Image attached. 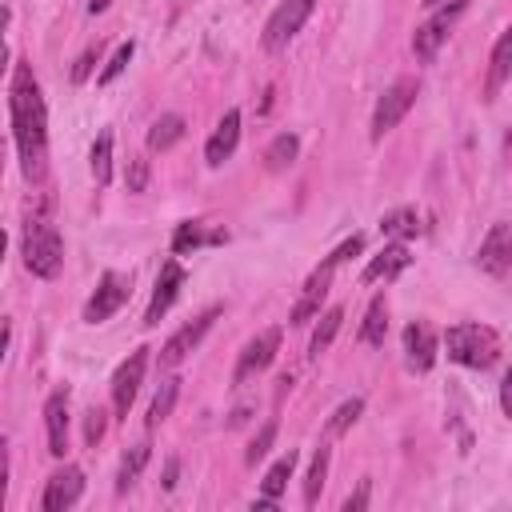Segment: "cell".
<instances>
[{"instance_id": "7402d4cb", "label": "cell", "mask_w": 512, "mask_h": 512, "mask_svg": "<svg viewBox=\"0 0 512 512\" xmlns=\"http://www.w3.org/2000/svg\"><path fill=\"white\" fill-rule=\"evenodd\" d=\"M384 332H388V300L372 296V304L364 312V324H360V340L364 344H384Z\"/></svg>"}, {"instance_id": "52a82bcc", "label": "cell", "mask_w": 512, "mask_h": 512, "mask_svg": "<svg viewBox=\"0 0 512 512\" xmlns=\"http://www.w3.org/2000/svg\"><path fill=\"white\" fill-rule=\"evenodd\" d=\"M128 284H132V280H128L124 272H104V276H100V288H96L92 300L84 304V320H88V324H104V320L128 300Z\"/></svg>"}, {"instance_id": "4316f807", "label": "cell", "mask_w": 512, "mask_h": 512, "mask_svg": "<svg viewBox=\"0 0 512 512\" xmlns=\"http://www.w3.org/2000/svg\"><path fill=\"white\" fill-rule=\"evenodd\" d=\"M292 468H296V452H288V456H280L272 468H268V476H264V484H260V492H264V500H280V492H284V484H288V476H292Z\"/></svg>"}, {"instance_id": "d590c367", "label": "cell", "mask_w": 512, "mask_h": 512, "mask_svg": "<svg viewBox=\"0 0 512 512\" xmlns=\"http://www.w3.org/2000/svg\"><path fill=\"white\" fill-rule=\"evenodd\" d=\"M360 248H364V236H352V240H344L336 252H328V260H324V264H332V268H336V264H344L348 256H356Z\"/></svg>"}, {"instance_id": "4dcf8cb0", "label": "cell", "mask_w": 512, "mask_h": 512, "mask_svg": "<svg viewBox=\"0 0 512 512\" xmlns=\"http://www.w3.org/2000/svg\"><path fill=\"white\" fill-rule=\"evenodd\" d=\"M132 52H136V44H132V40H128V44H120V48L112 52V60L104 64V72H100V84H112V80H116V76H120V72L128 68V60H132Z\"/></svg>"}, {"instance_id": "74e56055", "label": "cell", "mask_w": 512, "mask_h": 512, "mask_svg": "<svg viewBox=\"0 0 512 512\" xmlns=\"http://www.w3.org/2000/svg\"><path fill=\"white\" fill-rule=\"evenodd\" d=\"M368 492H372V480H360V488H356V492L344 500V512H360V508L368 504Z\"/></svg>"}, {"instance_id": "f35d334b", "label": "cell", "mask_w": 512, "mask_h": 512, "mask_svg": "<svg viewBox=\"0 0 512 512\" xmlns=\"http://www.w3.org/2000/svg\"><path fill=\"white\" fill-rule=\"evenodd\" d=\"M500 408H504V416L512 420V368H508V376H504V384H500Z\"/></svg>"}, {"instance_id": "4fadbf2b", "label": "cell", "mask_w": 512, "mask_h": 512, "mask_svg": "<svg viewBox=\"0 0 512 512\" xmlns=\"http://www.w3.org/2000/svg\"><path fill=\"white\" fill-rule=\"evenodd\" d=\"M404 352H408V368L412 372H428L436 360V332L428 320H412L404 328Z\"/></svg>"}, {"instance_id": "7bdbcfd3", "label": "cell", "mask_w": 512, "mask_h": 512, "mask_svg": "<svg viewBox=\"0 0 512 512\" xmlns=\"http://www.w3.org/2000/svg\"><path fill=\"white\" fill-rule=\"evenodd\" d=\"M424 4H428V8H436V4H444V0H424Z\"/></svg>"}, {"instance_id": "b9f144b4", "label": "cell", "mask_w": 512, "mask_h": 512, "mask_svg": "<svg viewBox=\"0 0 512 512\" xmlns=\"http://www.w3.org/2000/svg\"><path fill=\"white\" fill-rule=\"evenodd\" d=\"M504 156L512 160V128H508V136H504Z\"/></svg>"}, {"instance_id": "277c9868", "label": "cell", "mask_w": 512, "mask_h": 512, "mask_svg": "<svg viewBox=\"0 0 512 512\" xmlns=\"http://www.w3.org/2000/svg\"><path fill=\"white\" fill-rule=\"evenodd\" d=\"M416 92H420V84L412 76H400L392 88H384V96L376 100V112H372V140H384L408 116V108L416 104Z\"/></svg>"}, {"instance_id": "d4e9b609", "label": "cell", "mask_w": 512, "mask_h": 512, "mask_svg": "<svg viewBox=\"0 0 512 512\" xmlns=\"http://www.w3.org/2000/svg\"><path fill=\"white\" fill-rule=\"evenodd\" d=\"M340 320H344V308H328L324 316H320V324H316V332H312V340H308V356L316 360L320 352H328V344L336 340V332H340Z\"/></svg>"}, {"instance_id": "2e32d148", "label": "cell", "mask_w": 512, "mask_h": 512, "mask_svg": "<svg viewBox=\"0 0 512 512\" xmlns=\"http://www.w3.org/2000/svg\"><path fill=\"white\" fill-rule=\"evenodd\" d=\"M328 280H332V264H320V268L308 276L304 296L296 300V308H292L288 324H308V320L320 312V304H324V296H328Z\"/></svg>"}, {"instance_id": "ac0fdd59", "label": "cell", "mask_w": 512, "mask_h": 512, "mask_svg": "<svg viewBox=\"0 0 512 512\" xmlns=\"http://www.w3.org/2000/svg\"><path fill=\"white\" fill-rule=\"evenodd\" d=\"M236 140H240V112H236V108H228V112L220 116L216 132L208 136V148H204L208 164H212V168H216V164H224V160L236 152Z\"/></svg>"}, {"instance_id": "1f68e13d", "label": "cell", "mask_w": 512, "mask_h": 512, "mask_svg": "<svg viewBox=\"0 0 512 512\" xmlns=\"http://www.w3.org/2000/svg\"><path fill=\"white\" fill-rule=\"evenodd\" d=\"M360 408H364V400H356V396H352V400H344V404H340V408L332 412V420H328V432L336 436V432H344L348 424H356V416H360Z\"/></svg>"}, {"instance_id": "8992f818", "label": "cell", "mask_w": 512, "mask_h": 512, "mask_svg": "<svg viewBox=\"0 0 512 512\" xmlns=\"http://www.w3.org/2000/svg\"><path fill=\"white\" fill-rule=\"evenodd\" d=\"M276 348H280V328H264V332H256V336L244 344V352H240V360H236L232 380H236V384H248L256 372H264V368L272 364Z\"/></svg>"}, {"instance_id": "3957f363", "label": "cell", "mask_w": 512, "mask_h": 512, "mask_svg": "<svg viewBox=\"0 0 512 512\" xmlns=\"http://www.w3.org/2000/svg\"><path fill=\"white\" fill-rule=\"evenodd\" d=\"M444 344H448V360L464 368H492L500 356V336L488 324H452Z\"/></svg>"}, {"instance_id": "83f0119b", "label": "cell", "mask_w": 512, "mask_h": 512, "mask_svg": "<svg viewBox=\"0 0 512 512\" xmlns=\"http://www.w3.org/2000/svg\"><path fill=\"white\" fill-rule=\"evenodd\" d=\"M92 176L100 188L112 180V132H100L92 144Z\"/></svg>"}, {"instance_id": "9a60e30c", "label": "cell", "mask_w": 512, "mask_h": 512, "mask_svg": "<svg viewBox=\"0 0 512 512\" xmlns=\"http://www.w3.org/2000/svg\"><path fill=\"white\" fill-rule=\"evenodd\" d=\"M44 428H48V452L64 456L68 452V388H56L44 404Z\"/></svg>"}, {"instance_id": "484cf974", "label": "cell", "mask_w": 512, "mask_h": 512, "mask_svg": "<svg viewBox=\"0 0 512 512\" xmlns=\"http://www.w3.org/2000/svg\"><path fill=\"white\" fill-rule=\"evenodd\" d=\"M176 396H180V380H176V376L160 380V392L152 396V408H148V428H156V424H164V420L172 416V404H176Z\"/></svg>"}, {"instance_id": "44dd1931", "label": "cell", "mask_w": 512, "mask_h": 512, "mask_svg": "<svg viewBox=\"0 0 512 512\" xmlns=\"http://www.w3.org/2000/svg\"><path fill=\"white\" fill-rule=\"evenodd\" d=\"M420 216H416V208H396V212H388L384 220H380V232L388 236V240H412V236H420Z\"/></svg>"}, {"instance_id": "8fae6325", "label": "cell", "mask_w": 512, "mask_h": 512, "mask_svg": "<svg viewBox=\"0 0 512 512\" xmlns=\"http://www.w3.org/2000/svg\"><path fill=\"white\" fill-rule=\"evenodd\" d=\"M464 8H468V0H452V4H448V8H440L428 24H420V28H416V36H412V52H416V60H432V56H436L440 40L448 36L452 20H456Z\"/></svg>"}, {"instance_id": "d6a6232c", "label": "cell", "mask_w": 512, "mask_h": 512, "mask_svg": "<svg viewBox=\"0 0 512 512\" xmlns=\"http://www.w3.org/2000/svg\"><path fill=\"white\" fill-rule=\"evenodd\" d=\"M272 440H276V420H268V424L260 428V436L252 440V448H248V456H244V460H248V464L264 460V456H268V448H272Z\"/></svg>"}, {"instance_id": "e0dca14e", "label": "cell", "mask_w": 512, "mask_h": 512, "mask_svg": "<svg viewBox=\"0 0 512 512\" xmlns=\"http://www.w3.org/2000/svg\"><path fill=\"white\" fill-rule=\"evenodd\" d=\"M512 76V24L500 32L496 48H492V60H488V80H484V100H496L500 88L508 84Z\"/></svg>"}, {"instance_id": "e575fe53", "label": "cell", "mask_w": 512, "mask_h": 512, "mask_svg": "<svg viewBox=\"0 0 512 512\" xmlns=\"http://www.w3.org/2000/svg\"><path fill=\"white\" fill-rule=\"evenodd\" d=\"M124 180H128V192H144V184H148V160L144 156H132Z\"/></svg>"}, {"instance_id": "d6986e66", "label": "cell", "mask_w": 512, "mask_h": 512, "mask_svg": "<svg viewBox=\"0 0 512 512\" xmlns=\"http://www.w3.org/2000/svg\"><path fill=\"white\" fill-rule=\"evenodd\" d=\"M224 240H228L224 228H208V224H200V220H184V224H176V232H172V252L184 256V252H192V248H200V244H224Z\"/></svg>"}, {"instance_id": "f1b7e54d", "label": "cell", "mask_w": 512, "mask_h": 512, "mask_svg": "<svg viewBox=\"0 0 512 512\" xmlns=\"http://www.w3.org/2000/svg\"><path fill=\"white\" fill-rule=\"evenodd\" d=\"M148 456H152V444H136V448H132V452L120 460V472H116V488H120V492H124V488H128V484L140 476V468L148 464Z\"/></svg>"}, {"instance_id": "5b68a950", "label": "cell", "mask_w": 512, "mask_h": 512, "mask_svg": "<svg viewBox=\"0 0 512 512\" xmlns=\"http://www.w3.org/2000/svg\"><path fill=\"white\" fill-rule=\"evenodd\" d=\"M312 8H316V0H284V4L272 12V20L264 24V48H268V52H280V48L304 28V20L312 16Z\"/></svg>"}, {"instance_id": "603a6c76", "label": "cell", "mask_w": 512, "mask_h": 512, "mask_svg": "<svg viewBox=\"0 0 512 512\" xmlns=\"http://www.w3.org/2000/svg\"><path fill=\"white\" fill-rule=\"evenodd\" d=\"M180 136H184V116L168 112V116H160V120L152 124V132H148V148H152V152H164V148H172Z\"/></svg>"}, {"instance_id": "f546056e", "label": "cell", "mask_w": 512, "mask_h": 512, "mask_svg": "<svg viewBox=\"0 0 512 512\" xmlns=\"http://www.w3.org/2000/svg\"><path fill=\"white\" fill-rule=\"evenodd\" d=\"M324 476H328V444H320L316 456H312V468H308V480H304V504H316V496L324 488Z\"/></svg>"}, {"instance_id": "7c38bea8", "label": "cell", "mask_w": 512, "mask_h": 512, "mask_svg": "<svg viewBox=\"0 0 512 512\" xmlns=\"http://www.w3.org/2000/svg\"><path fill=\"white\" fill-rule=\"evenodd\" d=\"M476 264L488 276H504L512 268V224H492L476 248Z\"/></svg>"}, {"instance_id": "30bf717a", "label": "cell", "mask_w": 512, "mask_h": 512, "mask_svg": "<svg viewBox=\"0 0 512 512\" xmlns=\"http://www.w3.org/2000/svg\"><path fill=\"white\" fill-rule=\"evenodd\" d=\"M80 492H84V472L76 464H64L60 472L48 476L44 496H40V508L44 512H64V508H72L80 500Z\"/></svg>"}, {"instance_id": "ffe728a7", "label": "cell", "mask_w": 512, "mask_h": 512, "mask_svg": "<svg viewBox=\"0 0 512 512\" xmlns=\"http://www.w3.org/2000/svg\"><path fill=\"white\" fill-rule=\"evenodd\" d=\"M408 260H412V256H408V244H404V240H392L380 256H372V260H368L364 280H368V284H372V280H392L396 272H404V268H408Z\"/></svg>"}, {"instance_id": "60d3db41", "label": "cell", "mask_w": 512, "mask_h": 512, "mask_svg": "<svg viewBox=\"0 0 512 512\" xmlns=\"http://www.w3.org/2000/svg\"><path fill=\"white\" fill-rule=\"evenodd\" d=\"M108 4H112V0H88V12H92V16H96V12H104V8H108Z\"/></svg>"}, {"instance_id": "7a4b0ae2", "label": "cell", "mask_w": 512, "mask_h": 512, "mask_svg": "<svg viewBox=\"0 0 512 512\" xmlns=\"http://www.w3.org/2000/svg\"><path fill=\"white\" fill-rule=\"evenodd\" d=\"M24 264H28V272H36L44 280H52L60 272V264H64V240H60L56 224L44 212L28 216V228H24Z\"/></svg>"}, {"instance_id": "836d02e7", "label": "cell", "mask_w": 512, "mask_h": 512, "mask_svg": "<svg viewBox=\"0 0 512 512\" xmlns=\"http://www.w3.org/2000/svg\"><path fill=\"white\" fill-rule=\"evenodd\" d=\"M96 60H100V44H92V48H84V52H80V60H76V68H72V80H76V84H84V80L92 76V68H96Z\"/></svg>"}, {"instance_id": "6da1fadb", "label": "cell", "mask_w": 512, "mask_h": 512, "mask_svg": "<svg viewBox=\"0 0 512 512\" xmlns=\"http://www.w3.org/2000/svg\"><path fill=\"white\" fill-rule=\"evenodd\" d=\"M8 116H12V136H16L20 168L36 184V180H44V160H48V112H44V96H40V84H36L28 64L12 68Z\"/></svg>"}, {"instance_id": "9c48e42d", "label": "cell", "mask_w": 512, "mask_h": 512, "mask_svg": "<svg viewBox=\"0 0 512 512\" xmlns=\"http://www.w3.org/2000/svg\"><path fill=\"white\" fill-rule=\"evenodd\" d=\"M216 316H220V308H208V312H200L196 320H188L180 332H172V336H168V344L160 348V364H164V368H176V364H180V360H184V356L204 340V332L212 328V320H216Z\"/></svg>"}, {"instance_id": "5bb4252c", "label": "cell", "mask_w": 512, "mask_h": 512, "mask_svg": "<svg viewBox=\"0 0 512 512\" xmlns=\"http://www.w3.org/2000/svg\"><path fill=\"white\" fill-rule=\"evenodd\" d=\"M180 284H184V268H180L176 260H168V264L160 268V276H156V292H152V300H148L144 324H160V316L172 308V300H176Z\"/></svg>"}, {"instance_id": "ba28073f", "label": "cell", "mask_w": 512, "mask_h": 512, "mask_svg": "<svg viewBox=\"0 0 512 512\" xmlns=\"http://www.w3.org/2000/svg\"><path fill=\"white\" fill-rule=\"evenodd\" d=\"M144 368H148V348H136L112 376V408L116 416H128L136 392H140V380H144Z\"/></svg>"}, {"instance_id": "ab89813d", "label": "cell", "mask_w": 512, "mask_h": 512, "mask_svg": "<svg viewBox=\"0 0 512 512\" xmlns=\"http://www.w3.org/2000/svg\"><path fill=\"white\" fill-rule=\"evenodd\" d=\"M176 484V460H168V468H164V488H172Z\"/></svg>"}, {"instance_id": "8d00e7d4", "label": "cell", "mask_w": 512, "mask_h": 512, "mask_svg": "<svg viewBox=\"0 0 512 512\" xmlns=\"http://www.w3.org/2000/svg\"><path fill=\"white\" fill-rule=\"evenodd\" d=\"M84 416H88V420H84V440L96 444V440L104 436V412H100V408H88Z\"/></svg>"}, {"instance_id": "cb8c5ba5", "label": "cell", "mask_w": 512, "mask_h": 512, "mask_svg": "<svg viewBox=\"0 0 512 512\" xmlns=\"http://www.w3.org/2000/svg\"><path fill=\"white\" fill-rule=\"evenodd\" d=\"M296 152H300V140H296L292 132H280V136L268 144V152H264V168H268V172H284V168L296 160Z\"/></svg>"}]
</instances>
